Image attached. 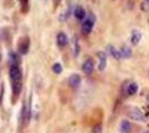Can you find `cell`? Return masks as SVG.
I'll return each mask as SVG.
<instances>
[{
  "instance_id": "15",
  "label": "cell",
  "mask_w": 149,
  "mask_h": 133,
  "mask_svg": "<svg viewBox=\"0 0 149 133\" xmlns=\"http://www.w3.org/2000/svg\"><path fill=\"white\" fill-rule=\"evenodd\" d=\"M119 50H120V53H121V57L125 58V59H129L131 57V54H132L131 49L127 45H123Z\"/></svg>"
},
{
  "instance_id": "19",
  "label": "cell",
  "mask_w": 149,
  "mask_h": 133,
  "mask_svg": "<svg viewBox=\"0 0 149 133\" xmlns=\"http://www.w3.org/2000/svg\"><path fill=\"white\" fill-rule=\"evenodd\" d=\"M74 48H76V49H74V56H77V54H78V53H79V45H78V39L77 38H74Z\"/></svg>"
},
{
  "instance_id": "11",
  "label": "cell",
  "mask_w": 149,
  "mask_h": 133,
  "mask_svg": "<svg viewBox=\"0 0 149 133\" xmlns=\"http://www.w3.org/2000/svg\"><path fill=\"white\" fill-rule=\"evenodd\" d=\"M74 17H76V19H78V20H84L86 18V11H85V9L80 6H77L74 8Z\"/></svg>"
},
{
  "instance_id": "8",
  "label": "cell",
  "mask_w": 149,
  "mask_h": 133,
  "mask_svg": "<svg viewBox=\"0 0 149 133\" xmlns=\"http://www.w3.org/2000/svg\"><path fill=\"white\" fill-rule=\"evenodd\" d=\"M69 40H68V37H67V34L65 33V32L60 31L58 34H57V44L59 45V47H66L67 44H68Z\"/></svg>"
},
{
  "instance_id": "13",
  "label": "cell",
  "mask_w": 149,
  "mask_h": 133,
  "mask_svg": "<svg viewBox=\"0 0 149 133\" xmlns=\"http://www.w3.org/2000/svg\"><path fill=\"white\" fill-rule=\"evenodd\" d=\"M126 91H127V94H129V95L136 94L137 92H138V84H137L136 82L129 83V84L127 85V89H126Z\"/></svg>"
},
{
  "instance_id": "10",
  "label": "cell",
  "mask_w": 149,
  "mask_h": 133,
  "mask_svg": "<svg viewBox=\"0 0 149 133\" xmlns=\"http://www.w3.org/2000/svg\"><path fill=\"white\" fill-rule=\"evenodd\" d=\"M141 37H143V34H141V32L139 31V30H136V29L132 30V31H131V36H130L131 43L134 44V45H137V44L140 42Z\"/></svg>"
},
{
  "instance_id": "17",
  "label": "cell",
  "mask_w": 149,
  "mask_h": 133,
  "mask_svg": "<svg viewBox=\"0 0 149 133\" xmlns=\"http://www.w3.org/2000/svg\"><path fill=\"white\" fill-rule=\"evenodd\" d=\"M52 71H54V73H56V74H60L62 72V65L61 63H59V62H56V63L52 64Z\"/></svg>"
},
{
  "instance_id": "9",
  "label": "cell",
  "mask_w": 149,
  "mask_h": 133,
  "mask_svg": "<svg viewBox=\"0 0 149 133\" xmlns=\"http://www.w3.org/2000/svg\"><path fill=\"white\" fill-rule=\"evenodd\" d=\"M107 51H108V53H109L112 58H115L116 60L121 59V53H120V50L117 49L115 45H112V44H108V45H107Z\"/></svg>"
},
{
  "instance_id": "2",
  "label": "cell",
  "mask_w": 149,
  "mask_h": 133,
  "mask_svg": "<svg viewBox=\"0 0 149 133\" xmlns=\"http://www.w3.org/2000/svg\"><path fill=\"white\" fill-rule=\"evenodd\" d=\"M9 76L13 82H20L22 79V72L19 68V65H11L9 69Z\"/></svg>"
},
{
  "instance_id": "21",
  "label": "cell",
  "mask_w": 149,
  "mask_h": 133,
  "mask_svg": "<svg viewBox=\"0 0 149 133\" xmlns=\"http://www.w3.org/2000/svg\"><path fill=\"white\" fill-rule=\"evenodd\" d=\"M143 133H149V131H146V132H143Z\"/></svg>"
},
{
  "instance_id": "7",
  "label": "cell",
  "mask_w": 149,
  "mask_h": 133,
  "mask_svg": "<svg viewBox=\"0 0 149 133\" xmlns=\"http://www.w3.org/2000/svg\"><path fill=\"white\" fill-rule=\"evenodd\" d=\"M93 69H95V63H93V59H87L84 63H82V71L86 74H91Z\"/></svg>"
},
{
  "instance_id": "20",
  "label": "cell",
  "mask_w": 149,
  "mask_h": 133,
  "mask_svg": "<svg viewBox=\"0 0 149 133\" xmlns=\"http://www.w3.org/2000/svg\"><path fill=\"white\" fill-rule=\"evenodd\" d=\"M0 61H1V53H0Z\"/></svg>"
},
{
  "instance_id": "14",
  "label": "cell",
  "mask_w": 149,
  "mask_h": 133,
  "mask_svg": "<svg viewBox=\"0 0 149 133\" xmlns=\"http://www.w3.org/2000/svg\"><path fill=\"white\" fill-rule=\"evenodd\" d=\"M120 131L123 133H129L131 131V123L128 120L121 121L120 123Z\"/></svg>"
},
{
  "instance_id": "22",
  "label": "cell",
  "mask_w": 149,
  "mask_h": 133,
  "mask_svg": "<svg viewBox=\"0 0 149 133\" xmlns=\"http://www.w3.org/2000/svg\"><path fill=\"white\" fill-rule=\"evenodd\" d=\"M146 1H147V2H148V3H149V0H146Z\"/></svg>"
},
{
  "instance_id": "3",
  "label": "cell",
  "mask_w": 149,
  "mask_h": 133,
  "mask_svg": "<svg viewBox=\"0 0 149 133\" xmlns=\"http://www.w3.org/2000/svg\"><path fill=\"white\" fill-rule=\"evenodd\" d=\"M29 48H30V39L28 37H24L22 39H20L18 43V52L20 54L25 56L28 53L29 51Z\"/></svg>"
},
{
  "instance_id": "6",
  "label": "cell",
  "mask_w": 149,
  "mask_h": 133,
  "mask_svg": "<svg viewBox=\"0 0 149 133\" xmlns=\"http://www.w3.org/2000/svg\"><path fill=\"white\" fill-rule=\"evenodd\" d=\"M98 59H99V63H98V70L99 71H104L107 67V54L104 51H99L97 53Z\"/></svg>"
},
{
  "instance_id": "12",
  "label": "cell",
  "mask_w": 149,
  "mask_h": 133,
  "mask_svg": "<svg viewBox=\"0 0 149 133\" xmlns=\"http://www.w3.org/2000/svg\"><path fill=\"white\" fill-rule=\"evenodd\" d=\"M8 57H9V61H10L11 65H18L19 62H20V59H19V56L16 52L10 51V52L8 53Z\"/></svg>"
},
{
  "instance_id": "18",
  "label": "cell",
  "mask_w": 149,
  "mask_h": 133,
  "mask_svg": "<svg viewBox=\"0 0 149 133\" xmlns=\"http://www.w3.org/2000/svg\"><path fill=\"white\" fill-rule=\"evenodd\" d=\"M93 133H102V127H101V124L95 125L93 129Z\"/></svg>"
},
{
  "instance_id": "5",
  "label": "cell",
  "mask_w": 149,
  "mask_h": 133,
  "mask_svg": "<svg viewBox=\"0 0 149 133\" xmlns=\"http://www.w3.org/2000/svg\"><path fill=\"white\" fill-rule=\"evenodd\" d=\"M68 84L72 89H78L81 84V78L79 74H71L68 79Z\"/></svg>"
},
{
  "instance_id": "4",
  "label": "cell",
  "mask_w": 149,
  "mask_h": 133,
  "mask_svg": "<svg viewBox=\"0 0 149 133\" xmlns=\"http://www.w3.org/2000/svg\"><path fill=\"white\" fill-rule=\"evenodd\" d=\"M93 27H95V19H93V16H90L84 20V22L81 25V30L85 34H89L93 31Z\"/></svg>"
},
{
  "instance_id": "16",
  "label": "cell",
  "mask_w": 149,
  "mask_h": 133,
  "mask_svg": "<svg viewBox=\"0 0 149 133\" xmlns=\"http://www.w3.org/2000/svg\"><path fill=\"white\" fill-rule=\"evenodd\" d=\"M11 88H13V94L19 95V93L21 92V89H22V83H21V81H20V82H13Z\"/></svg>"
},
{
  "instance_id": "1",
  "label": "cell",
  "mask_w": 149,
  "mask_h": 133,
  "mask_svg": "<svg viewBox=\"0 0 149 133\" xmlns=\"http://www.w3.org/2000/svg\"><path fill=\"white\" fill-rule=\"evenodd\" d=\"M128 116L135 121H139V122H146L147 121V118L146 115L143 113V111H140L139 109L137 108H132L128 111Z\"/></svg>"
}]
</instances>
